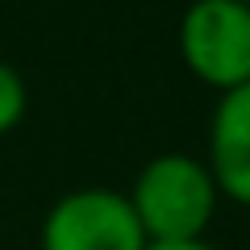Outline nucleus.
Returning <instances> with one entry per match:
<instances>
[{
	"label": "nucleus",
	"mask_w": 250,
	"mask_h": 250,
	"mask_svg": "<svg viewBox=\"0 0 250 250\" xmlns=\"http://www.w3.org/2000/svg\"><path fill=\"white\" fill-rule=\"evenodd\" d=\"M146 242H196L213 225L221 192L200 154L163 150L142 163L125 192Z\"/></svg>",
	"instance_id": "obj_1"
},
{
	"label": "nucleus",
	"mask_w": 250,
	"mask_h": 250,
	"mask_svg": "<svg viewBox=\"0 0 250 250\" xmlns=\"http://www.w3.org/2000/svg\"><path fill=\"white\" fill-rule=\"evenodd\" d=\"M42 250H146V233L138 225L125 192L113 188H71L42 217L38 229Z\"/></svg>",
	"instance_id": "obj_3"
},
{
	"label": "nucleus",
	"mask_w": 250,
	"mask_h": 250,
	"mask_svg": "<svg viewBox=\"0 0 250 250\" xmlns=\"http://www.w3.org/2000/svg\"><path fill=\"white\" fill-rule=\"evenodd\" d=\"M188 75L205 88L233 92L250 83V9L238 0H192L175 29Z\"/></svg>",
	"instance_id": "obj_2"
},
{
	"label": "nucleus",
	"mask_w": 250,
	"mask_h": 250,
	"mask_svg": "<svg viewBox=\"0 0 250 250\" xmlns=\"http://www.w3.org/2000/svg\"><path fill=\"white\" fill-rule=\"evenodd\" d=\"M25 108H29V88L21 80V71L13 62L0 59V138L13 134L21 121H25Z\"/></svg>",
	"instance_id": "obj_5"
},
{
	"label": "nucleus",
	"mask_w": 250,
	"mask_h": 250,
	"mask_svg": "<svg viewBox=\"0 0 250 250\" xmlns=\"http://www.w3.org/2000/svg\"><path fill=\"white\" fill-rule=\"evenodd\" d=\"M200 159L213 171L217 192L233 205L250 208V83L217 96Z\"/></svg>",
	"instance_id": "obj_4"
},
{
	"label": "nucleus",
	"mask_w": 250,
	"mask_h": 250,
	"mask_svg": "<svg viewBox=\"0 0 250 250\" xmlns=\"http://www.w3.org/2000/svg\"><path fill=\"white\" fill-rule=\"evenodd\" d=\"M146 250H221V246H213L208 238H196V242H146Z\"/></svg>",
	"instance_id": "obj_6"
},
{
	"label": "nucleus",
	"mask_w": 250,
	"mask_h": 250,
	"mask_svg": "<svg viewBox=\"0 0 250 250\" xmlns=\"http://www.w3.org/2000/svg\"><path fill=\"white\" fill-rule=\"evenodd\" d=\"M238 4H246V9H250V0H238Z\"/></svg>",
	"instance_id": "obj_7"
}]
</instances>
